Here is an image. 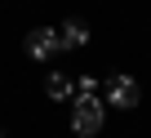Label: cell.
Masks as SVG:
<instances>
[{
  "mask_svg": "<svg viewBox=\"0 0 151 138\" xmlns=\"http://www.w3.org/2000/svg\"><path fill=\"white\" fill-rule=\"evenodd\" d=\"M102 116H107V103L98 94H76V107H71V129L80 138H93L102 129Z\"/></svg>",
  "mask_w": 151,
  "mask_h": 138,
  "instance_id": "obj_1",
  "label": "cell"
},
{
  "mask_svg": "<svg viewBox=\"0 0 151 138\" xmlns=\"http://www.w3.org/2000/svg\"><path fill=\"white\" fill-rule=\"evenodd\" d=\"M102 94H107V107H120V111L138 107V98H142V89H138L133 76H111V80L102 85Z\"/></svg>",
  "mask_w": 151,
  "mask_h": 138,
  "instance_id": "obj_2",
  "label": "cell"
},
{
  "mask_svg": "<svg viewBox=\"0 0 151 138\" xmlns=\"http://www.w3.org/2000/svg\"><path fill=\"white\" fill-rule=\"evenodd\" d=\"M0 138H5V134H0Z\"/></svg>",
  "mask_w": 151,
  "mask_h": 138,
  "instance_id": "obj_6",
  "label": "cell"
},
{
  "mask_svg": "<svg viewBox=\"0 0 151 138\" xmlns=\"http://www.w3.org/2000/svg\"><path fill=\"white\" fill-rule=\"evenodd\" d=\"M58 40H62V49H80V45H89V27L71 18V22L58 27Z\"/></svg>",
  "mask_w": 151,
  "mask_h": 138,
  "instance_id": "obj_4",
  "label": "cell"
},
{
  "mask_svg": "<svg viewBox=\"0 0 151 138\" xmlns=\"http://www.w3.org/2000/svg\"><path fill=\"white\" fill-rule=\"evenodd\" d=\"M45 89H49V98H53V103H67V98L76 94V85H71V76H67V72H49V85H45Z\"/></svg>",
  "mask_w": 151,
  "mask_h": 138,
  "instance_id": "obj_5",
  "label": "cell"
},
{
  "mask_svg": "<svg viewBox=\"0 0 151 138\" xmlns=\"http://www.w3.org/2000/svg\"><path fill=\"white\" fill-rule=\"evenodd\" d=\"M22 45H27V53H31L36 62H49V58H58V53H62V40H58V31H53V27H36Z\"/></svg>",
  "mask_w": 151,
  "mask_h": 138,
  "instance_id": "obj_3",
  "label": "cell"
}]
</instances>
